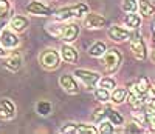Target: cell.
Here are the masks:
<instances>
[{"mask_svg": "<svg viewBox=\"0 0 155 134\" xmlns=\"http://www.w3.org/2000/svg\"><path fill=\"white\" fill-rule=\"evenodd\" d=\"M147 126L155 132V113L153 114H147Z\"/></svg>", "mask_w": 155, "mask_h": 134, "instance_id": "cell-35", "label": "cell"}, {"mask_svg": "<svg viewBox=\"0 0 155 134\" xmlns=\"http://www.w3.org/2000/svg\"><path fill=\"white\" fill-rule=\"evenodd\" d=\"M61 59H62L64 62L73 65V63L78 62V59H79V54H78L76 48H73L70 43H64L62 48H61Z\"/></svg>", "mask_w": 155, "mask_h": 134, "instance_id": "cell-14", "label": "cell"}, {"mask_svg": "<svg viewBox=\"0 0 155 134\" xmlns=\"http://www.w3.org/2000/svg\"><path fill=\"white\" fill-rule=\"evenodd\" d=\"M107 34H109V37L113 40V42H118V43L130 40V36H132V33L129 31V30L121 28V26H118V25H112V26H109Z\"/></svg>", "mask_w": 155, "mask_h": 134, "instance_id": "cell-9", "label": "cell"}, {"mask_svg": "<svg viewBox=\"0 0 155 134\" xmlns=\"http://www.w3.org/2000/svg\"><path fill=\"white\" fill-rule=\"evenodd\" d=\"M76 132L78 134H96L98 128L93 126V125H88V123H78Z\"/></svg>", "mask_w": 155, "mask_h": 134, "instance_id": "cell-25", "label": "cell"}, {"mask_svg": "<svg viewBox=\"0 0 155 134\" xmlns=\"http://www.w3.org/2000/svg\"><path fill=\"white\" fill-rule=\"evenodd\" d=\"M76 128H78V123H65V125L61 128V132H62V134L76 132Z\"/></svg>", "mask_w": 155, "mask_h": 134, "instance_id": "cell-32", "label": "cell"}, {"mask_svg": "<svg viewBox=\"0 0 155 134\" xmlns=\"http://www.w3.org/2000/svg\"><path fill=\"white\" fill-rule=\"evenodd\" d=\"M134 85H135L141 92H143V94H149V92H150V83H149V79H147V77H140Z\"/></svg>", "mask_w": 155, "mask_h": 134, "instance_id": "cell-23", "label": "cell"}, {"mask_svg": "<svg viewBox=\"0 0 155 134\" xmlns=\"http://www.w3.org/2000/svg\"><path fill=\"white\" fill-rule=\"evenodd\" d=\"M127 96H129V88H124V86H115L112 89V94H110V100L116 105H120L123 102L127 100Z\"/></svg>", "mask_w": 155, "mask_h": 134, "instance_id": "cell-16", "label": "cell"}, {"mask_svg": "<svg viewBox=\"0 0 155 134\" xmlns=\"http://www.w3.org/2000/svg\"><path fill=\"white\" fill-rule=\"evenodd\" d=\"M74 76L78 80H81V82L85 85L87 89H93L95 85L99 82V73H95V71H90V70H76L74 71Z\"/></svg>", "mask_w": 155, "mask_h": 134, "instance_id": "cell-5", "label": "cell"}, {"mask_svg": "<svg viewBox=\"0 0 155 134\" xmlns=\"http://www.w3.org/2000/svg\"><path fill=\"white\" fill-rule=\"evenodd\" d=\"M152 60L155 62V48H153V51H152Z\"/></svg>", "mask_w": 155, "mask_h": 134, "instance_id": "cell-38", "label": "cell"}, {"mask_svg": "<svg viewBox=\"0 0 155 134\" xmlns=\"http://www.w3.org/2000/svg\"><path fill=\"white\" fill-rule=\"evenodd\" d=\"M88 12V5L87 3H76L71 6H64L58 11L53 12V16L58 22H65L70 19H81Z\"/></svg>", "mask_w": 155, "mask_h": 134, "instance_id": "cell-1", "label": "cell"}, {"mask_svg": "<svg viewBox=\"0 0 155 134\" xmlns=\"http://www.w3.org/2000/svg\"><path fill=\"white\" fill-rule=\"evenodd\" d=\"M62 26L64 25H56V23H51V25H47V33H50L53 37H61V33H62Z\"/></svg>", "mask_w": 155, "mask_h": 134, "instance_id": "cell-31", "label": "cell"}, {"mask_svg": "<svg viewBox=\"0 0 155 134\" xmlns=\"http://www.w3.org/2000/svg\"><path fill=\"white\" fill-rule=\"evenodd\" d=\"M11 9V5H9V0H0V14L2 12H6Z\"/></svg>", "mask_w": 155, "mask_h": 134, "instance_id": "cell-34", "label": "cell"}, {"mask_svg": "<svg viewBox=\"0 0 155 134\" xmlns=\"http://www.w3.org/2000/svg\"><path fill=\"white\" fill-rule=\"evenodd\" d=\"M152 31H153V39H155V22L152 23Z\"/></svg>", "mask_w": 155, "mask_h": 134, "instance_id": "cell-37", "label": "cell"}, {"mask_svg": "<svg viewBox=\"0 0 155 134\" xmlns=\"http://www.w3.org/2000/svg\"><path fill=\"white\" fill-rule=\"evenodd\" d=\"M28 25H30V22L25 16H12L9 20V28L16 33H23L28 28Z\"/></svg>", "mask_w": 155, "mask_h": 134, "instance_id": "cell-15", "label": "cell"}, {"mask_svg": "<svg viewBox=\"0 0 155 134\" xmlns=\"http://www.w3.org/2000/svg\"><path fill=\"white\" fill-rule=\"evenodd\" d=\"M132 119L140 125V126H147V114L146 111H134L132 113Z\"/></svg>", "mask_w": 155, "mask_h": 134, "instance_id": "cell-24", "label": "cell"}, {"mask_svg": "<svg viewBox=\"0 0 155 134\" xmlns=\"http://www.w3.org/2000/svg\"><path fill=\"white\" fill-rule=\"evenodd\" d=\"M0 43H2V46L5 49H16L20 45V39L16 34V31L3 28L0 31Z\"/></svg>", "mask_w": 155, "mask_h": 134, "instance_id": "cell-6", "label": "cell"}, {"mask_svg": "<svg viewBox=\"0 0 155 134\" xmlns=\"http://www.w3.org/2000/svg\"><path fill=\"white\" fill-rule=\"evenodd\" d=\"M107 19L104 16L98 14V12H87L85 19H84V26L88 30H99L107 26Z\"/></svg>", "mask_w": 155, "mask_h": 134, "instance_id": "cell-7", "label": "cell"}, {"mask_svg": "<svg viewBox=\"0 0 155 134\" xmlns=\"http://www.w3.org/2000/svg\"><path fill=\"white\" fill-rule=\"evenodd\" d=\"M59 85L64 88V91H67L68 94H78V92H79V85H78L76 79L71 74H62L59 77Z\"/></svg>", "mask_w": 155, "mask_h": 134, "instance_id": "cell-10", "label": "cell"}, {"mask_svg": "<svg viewBox=\"0 0 155 134\" xmlns=\"http://www.w3.org/2000/svg\"><path fill=\"white\" fill-rule=\"evenodd\" d=\"M12 12H14V9L11 8L9 11L2 12V14H0V31H2L3 28H6V25H9V20L12 17Z\"/></svg>", "mask_w": 155, "mask_h": 134, "instance_id": "cell-30", "label": "cell"}, {"mask_svg": "<svg viewBox=\"0 0 155 134\" xmlns=\"http://www.w3.org/2000/svg\"><path fill=\"white\" fill-rule=\"evenodd\" d=\"M150 91H152V92H153V94H155V83H153V85L150 86Z\"/></svg>", "mask_w": 155, "mask_h": 134, "instance_id": "cell-39", "label": "cell"}, {"mask_svg": "<svg viewBox=\"0 0 155 134\" xmlns=\"http://www.w3.org/2000/svg\"><path fill=\"white\" fill-rule=\"evenodd\" d=\"M113 131H115V125L110 122V120H101V122H99L98 132H101V134H110Z\"/></svg>", "mask_w": 155, "mask_h": 134, "instance_id": "cell-26", "label": "cell"}, {"mask_svg": "<svg viewBox=\"0 0 155 134\" xmlns=\"http://www.w3.org/2000/svg\"><path fill=\"white\" fill-rule=\"evenodd\" d=\"M39 63L45 70H56L61 65V52L54 48H47L39 54Z\"/></svg>", "mask_w": 155, "mask_h": 134, "instance_id": "cell-4", "label": "cell"}, {"mask_svg": "<svg viewBox=\"0 0 155 134\" xmlns=\"http://www.w3.org/2000/svg\"><path fill=\"white\" fill-rule=\"evenodd\" d=\"M107 119L110 120V122H112L115 126H120V125L124 123V117H123V114L118 113L116 110H113V108H107Z\"/></svg>", "mask_w": 155, "mask_h": 134, "instance_id": "cell-21", "label": "cell"}, {"mask_svg": "<svg viewBox=\"0 0 155 134\" xmlns=\"http://www.w3.org/2000/svg\"><path fill=\"white\" fill-rule=\"evenodd\" d=\"M79 36V25L76 23H67L62 26V33H61V39L65 43H71L78 39Z\"/></svg>", "mask_w": 155, "mask_h": 134, "instance_id": "cell-11", "label": "cell"}, {"mask_svg": "<svg viewBox=\"0 0 155 134\" xmlns=\"http://www.w3.org/2000/svg\"><path fill=\"white\" fill-rule=\"evenodd\" d=\"M141 131H143V129L140 128V125L135 122V120H134V122H130V123L126 126V132H141Z\"/></svg>", "mask_w": 155, "mask_h": 134, "instance_id": "cell-33", "label": "cell"}, {"mask_svg": "<svg viewBox=\"0 0 155 134\" xmlns=\"http://www.w3.org/2000/svg\"><path fill=\"white\" fill-rule=\"evenodd\" d=\"M107 51V46L104 42H95L92 46L88 48V56L90 57H95V59H99L104 56V52Z\"/></svg>", "mask_w": 155, "mask_h": 134, "instance_id": "cell-17", "label": "cell"}, {"mask_svg": "<svg viewBox=\"0 0 155 134\" xmlns=\"http://www.w3.org/2000/svg\"><path fill=\"white\" fill-rule=\"evenodd\" d=\"M95 99L101 103H107L110 100V91L106 89V88H101V86L96 88L95 89Z\"/></svg>", "mask_w": 155, "mask_h": 134, "instance_id": "cell-22", "label": "cell"}, {"mask_svg": "<svg viewBox=\"0 0 155 134\" xmlns=\"http://www.w3.org/2000/svg\"><path fill=\"white\" fill-rule=\"evenodd\" d=\"M98 85H99L101 88H106V89L112 91V89L116 86V80H115L113 77H102V79H99Z\"/></svg>", "mask_w": 155, "mask_h": 134, "instance_id": "cell-28", "label": "cell"}, {"mask_svg": "<svg viewBox=\"0 0 155 134\" xmlns=\"http://www.w3.org/2000/svg\"><path fill=\"white\" fill-rule=\"evenodd\" d=\"M130 51L137 60H144L147 57V46L144 43V39L138 30H134L132 36H130Z\"/></svg>", "mask_w": 155, "mask_h": 134, "instance_id": "cell-2", "label": "cell"}, {"mask_svg": "<svg viewBox=\"0 0 155 134\" xmlns=\"http://www.w3.org/2000/svg\"><path fill=\"white\" fill-rule=\"evenodd\" d=\"M93 122L95 123H99L101 120H104L107 117V106H99V108H96L93 111Z\"/></svg>", "mask_w": 155, "mask_h": 134, "instance_id": "cell-27", "label": "cell"}, {"mask_svg": "<svg viewBox=\"0 0 155 134\" xmlns=\"http://www.w3.org/2000/svg\"><path fill=\"white\" fill-rule=\"evenodd\" d=\"M16 117V106L9 99H2L0 100V120H11Z\"/></svg>", "mask_w": 155, "mask_h": 134, "instance_id": "cell-12", "label": "cell"}, {"mask_svg": "<svg viewBox=\"0 0 155 134\" xmlns=\"http://www.w3.org/2000/svg\"><path fill=\"white\" fill-rule=\"evenodd\" d=\"M138 8H140V14L143 17H152L155 12V6L149 0H138Z\"/></svg>", "mask_w": 155, "mask_h": 134, "instance_id": "cell-19", "label": "cell"}, {"mask_svg": "<svg viewBox=\"0 0 155 134\" xmlns=\"http://www.w3.org/2000/svg\"><path fill=\"white\" fill-rule=\"evenodd\" d=\"M28 14H33V16H51L53 14V9H51L48 5L39 2V0H33L30 2L27 6H25Z\"/></svg>", "mask_w": 155, "mask_h": 134, "instance_id": "cell-8", "label": "cell"}, {"mask_svg": "<svg viewBox=\"0 0 155 134\" xmlns=\"http://www.w3.org/2000/svg\"><path fill=\"white\" fill-rule=\"evenodd\" d=\"M6 56V51H5V48L2 46V43H0V57H5Z\"/></svg>", "mask_w": 155, "mask_h": 134, "instance_id": "cell-36", "label": "cell"}, {"mask_svg": "<svg viewBox=\"0 0 155 134\" xmlns=\"http://www.w3.org/2000/svg\"><path fill=\"white\" fill-rule=\"evenodd\" d=\"M121 8L124 12H135L138 9V0H123Z\"/></svg>", "mask_w": 155, "mask_h": 134, "instance_id": "cell-29", "label": "cell"}, {"mask_svg": "<svg viewBox=\"0 0 155 134\" xmlns=\"http://www.w3.org/2000/svg\"><path fill=\"white\" fill-rule=\"evenodd\" d=\"M121 62H123V54L116 48L107 49L104 52V56H102V66H104L106 73H109V74H112L118 70Z\"/></svg>", "mask_w": 155, "mask_h": 134, "instance_id": "cell-3", "label": "cell"}, {"mask_svg": "<svg viewBox=\"0 0 155 134\" xmlns=\"http://www.w3.org/2000/svg\"><path fill=\"white\" fill-rule=\"evenodd\" d=\"M124 25L130 30H138L141 25V17L138 14H135V12H127L124 17Z\"/></svg>", "mask_w": 155, "mask_h": 134, "instance_id": "cell-18", "label": "cell"}, {"mask_svg": "<svg viewBox=\"0 0 155 134\" xmlns=\"http://www.w3.org/2000/svg\"><path fill=\"white\" fill-rule=\"evenodd\" d=\"M51 110H53V105H51L48 100H39L36 103V113L42 117H47L51 114Z\"/></svg>", "mask_w": 155, "mask_h": 134, "instance_id": "cell-20", "label": "cell"}, {"mask_svg": "<svg viewBox=\"0 0 155 134\" xmlns=\"http://www.w3.org/2000/svg\"><path fill=\"white\" fill-rule=\"evenodd\" d=\"M22 63H23V59H22V54L17 51L14 52H9V54L5 57V68H8L9 71H19L22 68Z\"/></svg>", "mask_w": 155, "mask_h": 134, "instance_id": "cell-13", "label": "cell"}]
</instances>
